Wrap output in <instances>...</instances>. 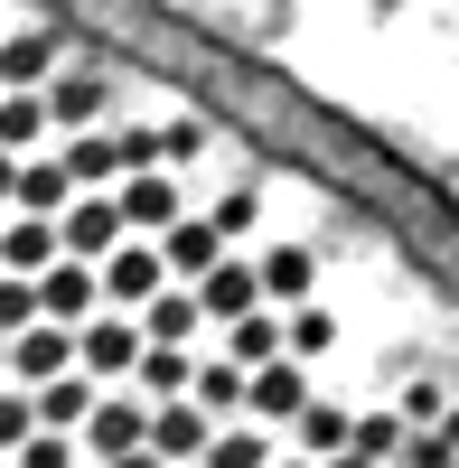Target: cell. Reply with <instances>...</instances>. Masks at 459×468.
I'll list each match as a JSON object with an SVG mask.
<instances>
[{
    "mask_svg": "<svg viewBox=\"0 0 459 468\" xmlns=\"http://www.w3.org/2000/svg\"><path fill=\"white\" fill-rule=\"evenodd\" d=\"M112 216H123V234H132V244H160V234L187 216V207H178V178H169V169L123 178V187H112Z\"/></svg>",
    "mask_w": 459,
    "mask_h": 468,
    "instance_id": "obj_3",
    "label": "cell"
},
{
    "mask_svg": "<svg viewBox=\"0 0 459 468\" xmlns=\"http://www.w3.org/2000/svg\"><path fill=\"white\" fill-rule=\"evenodd\" d=\"M66 66V28H0V94H37Z\"/></svg>",
    "mask_w": 459,
    "mask_h": 468,
    "instance_id": "obj_9",
    "label": "cell"
},
{
    "mask_svg": "<svg viewBox=\"0 0 459 468\" xmlns=\"http://www.w3.org/2000/svg\"><path fill=\"white\" fill-rule=\"evenodd\" d=\"M197 468H272V441H262V431H244V421H225V431L197 450Z\"/></svg>",
    "mask_w": 459,
    "mask_h": 468,
    "instance_id": "obj_23",
    "label": "cell"
},
{
    "mask_svg": "<svg viewBox=\"0 0 459 468\" xmlns=\"http://www.w3.org/2000/svg\"><path fill=\"white\" fill-rule=\"evenodd\" d=\"M10 468H85V459H75V441H48V431H28V441L10 450Z\"/></svg>",
    "mask_w": 459,
    "mask_h": 468,
    "instance_id": "obj_26",
    "label": "cell"
},
{
    "mask_svg": "<svg viewBox=\"0 0 459 468\" xmlns=\"http://www.w3.org/2000/svg\"><path fill=\"white\" fill-rule=\"evenodd\" d=\"M48 262H57V234H48V225H28V216L0 225V271H10V282H37Z\"/></svg>",
    "mask_w": 459,
    "mask_h": 468,
    "instance_id": "obj_19",
    "label": "cell"
},
{
    "mask_svg": "<svg viewBox=\"0 0 459 468\" xmlns=\"http://www.w3.org/2000/svg\"><path fill=\"white\" fill-rule=\"evenodd\" d=\"M187 300H197V319H216V328H235L244 309H262V300H253V262H235V253H225V262L207 271V282H187Z\"/></svg>",
    "mask_w": 459,
    "mask_h": 468,
    "instance_id": "obj_12",
    "label": "cell"
},
{
    "mask_svg": "<svg viewBox=\"0 0 459 468\" xmlns=\"http://www.w3.org/2000/svg\"><path fill=\"white\" fill-rule=\"evenodd\" d=\"M225 366H235V375L282 366V319H272V309H244V319L225 328Z\"/></svg>",
    "mask_w": 459,
    "mask_h": 468,
    "instance_id": "obj_16",
    "label": "cell"
},
{
    "mask_svg": "<svg viewBox=\"0 0 459 468\" xmlns=\"http://www.w3.org/2000/svg\"><path fill=\"white\" fill-rule=\"evenodd\" d=\"M394 450H403V421H394V403L347 412V459H366V468H394Z\"/></svg>",
    "mask_w": 459,
    "mask_h": 468,
    "instance_id": "obj_21",
    "label": "cell"
},
{
    "mask_svg": "<svg viewBox=\"0 0 459 468\" xmlns=\"http://www.w3.org/2000/svg\"><path fill=\"white\" fill-rule=\"evenodd\" d=\"M207 441H216V421H207L197 403H160V412H150V441H141V450L169 468V459H197Z\"/></svg>",
    "mask_w": 459,
    "mask_h": 468,
    "instance_id": "obj_14",
    "label": "cell"
},
{
    "mask_svg": "<svg viewBox=\"0 0 459 468\" xmlns=\"http://www.w3.org/2000/svg\"><path fill=\"white\" fill-rule=\"evenodd\" d=\"M132 356H141V328H132V319H112V309H94V319L75 328V375H85L94 394H103L112 375H132Z\"/></svg>",
    "mask_w": 459,
    "mask_h": 468,
    "instance_id": "obj_7",
    "label": "cell"
},
{
    "mask_svg": "<svg viewBox=\"0 0 459 468\" xmlns=\"http://www.w3.org/2000/svg\"><path fill=\"white\" fill-rule=\"evenodd\" d=\"M253 300L272 309V319H282V309H310L319 300V253L310 244H272V253L253 262Z\"/></svg>",
    "mask_w": 459,
    "mask_h": 468,
    "instance_id": "obj_6",
    "label": "cell"
},
{
    "mask_svg": "<svg viewBox=\"0 0 459 468\" xmlns=\"http://www.w3.org/2000/svg\"><path fill=\"white\" fill-rule=\"evenodd\" d=\"M0 384H10V375H0Z\"/></svg>",
    "mask_w": 459,
    "mask_h": 468,
    "instance_id": "obj_32",
    "label": "cell"
},
{
    "mask_svg": "<svg viewBox=\"0 0 459 468\" xmlns=\"http://www.w3.org/2000/svg\"><path fill=\"white\" fill-rule=\"evenodd\" d=\"M187 403H197V412L216 421V431H225V421H244V375L225 366V356H207L197 375H187Z\"/></svg>",
    "mask_w": 459,
    "mask_h": 468,
    "instance_id": "obj_18",
    "label": "cell"
},
{
    "mask_svg": "<svg viewBox=\"0 0 459 468\" xmlns=\"http://www.w3.org/2000/svg\"><path fill=\"white\" fill-rule=\"evenodd\" d=\"M66 197H75V187H66V169L48 160V150H28V160L10 169V207H19L28 225H57V216H66Z\"/></svg>",
    "mask_w": 459,
    "mask_h": 468,
    "instance_id": "obj_11",
    "label": "cell"
},
{
    "mask_svg": "<svg viewBox=\"0 0 459 468\" xmlns=\"http://www.w3.org/2000/svg\"><path fill=\"white\" fill-rule=\"evenodd\" d=\"M37 141H48V112H37V94H0V160H28Z\"/></svg>",
    "mask_w": 459,
    "mask_h": 468,
    "instance_id": "obj_22",
    "label": "cell"
},
{
    "mask_svg": "<svg viewBox=\"0 0 459 468\" xmlns=\"http://www.w3.org/2000/svg\"><path fill=\"white\" fill-rule=\"evenodd\" d=\"M19 328H37V300H28V282H10V271H0V346H10Z\"/></svg>",
    "mask_w": 459,
    "mask_h": 468,
    "instance_id": "obj_27",
    "label": "cell"
},
{
    "mask_svg": "<svg viewBox=\"0 0 459 468\" xmlns=\"http://www.w3.org/2000/svg\"><path fill=\"white\" fill-rule=\"evenodd\" d=\"M150 253H160V282H207V271L225 262V244H216V225H207V216H178Z\"/></svg>",
    "mask_w": 459,
    "mask_h": 468,
    "instance_id": "obj_10",
    "label": "cell"
},
{
    "mask_svg": "<svg viewBox=\"0 0 459 468\" xmlns=\"http://www.w3.org/2000/svg\"><path fill=\"white\" fill-rule=\"evenodd\" d=\"M319 468H366V459H347V450H337V459H319Z\"/></svg>",
    "mask_w": 459,
    "mask_h": 468,
    "instance_id": "obj_30",
    "label": "cell"
},
{
    "mask_svg": "<svg viewBox=\"0 0 459 468\" xmlns=\"http://www.w3.org/2000/svg\"><path fill=\"white\" fill-rule=\"evenodd\" d=\"M132 328H141V346H178V356H187L207 319H197V300H187V291H160L150 309H132Z\"/></svg>",
    "mask_w": 459,
    "mask_h": 468,
    "instance_id": "obj_15",
    "label": "cell"
},
{
    "mask_svg": "<svg viewBox=\"0 0 459 468\" xmlns=\"http://www.w3.org/2000/svg\"><path fill=\"white\" fill-rule=\"evenodd\" d=\"M310 412V375L300 366H262V375H244V431H291V421Z\"/></svg>",
    "mask_w": 459,
    "mask_h": 468,
    "instance_id": "obj_5",
    "label": "cell"
},
{
    "mask_svg": "<svg viewBox=\"0 0 459 468\" xmlns=\"http://www.w3.org/2000/svg\"><path fill=\"white\" fill-rule=\"evenodd\" d=\"M394 468H459V431H403Z\"/></svg>",
    "mask_w": 459,
    "mask_h": 468,
    "instance_id": "obj_25",
    "label": "cell"
},
{
    "mask_svg": "<svg viewBox=\"0 0 459 468\" xmlns=\"http://www.w3.org/2000/svg\"><path fill=\"white\" fill-rule=\"evenodd\" d=\"M112 468H160V459H150V450H132V459H112Z\"/></svg>",
    "mask_w": 459,
    "mask_h": 468,
    "instance_id": "obj_29",
    "label": "cell"
},
{
    "mask_svg": "<svg viewBox=\"0 0 459 468\" xmlns=\"http://www.w3.org/2000/svg\"><path fill=\"white\" fill-rule=\"evenodd\" d=\"M48 234H57V262H85V271H94L112 244H132L123 216H112V197H66V216H57Z\"/></svg>",
    "mask_w": 459,
    "mask_h": 468,
    "instance_id": "obj_4",
    "label": "cell"
},
{
    "mask_svg": "<svg viewBox=\"0 0 459 468\" xmlns=\"http://www.w3.org/2000/svg\"><path fill=\"white\" fill-rule=\"evenodd\" d=\"M37 112H48V132H103V112H112V75H94V66H57L48 85H37Z\"/></svg>",
    "mask_w": 459,
    "mask_h": 468,
    "instance_id": "obj_1",
    "label": "cell"
},
{
    "mask_svg": "<svg viewBox=\"0 0 459 468\" xmlns=\"http://www.w3.org/2000/svg\"><path fill=\"white\" fill-rule=\"evenodd\" d=\"M169 282H160V253L150 244H112L103 262H94V300L112 309V319H132V309H150Z\"/></svg>",
    "mask_w": 459,
    "mask_h": 468,
    "instance_id": "obj_2",
    "label": "cell"
},
{
    "mask_svg": "<svg viewBox=\"0 0 459 468\" xmlns=\"http://www.w3.org/2000/svg\"><path fill=\"white\" fill-rule=\"evenodd\" d=\"M272 468H310V459H291V450H272Z\"/></svg>",
    "mask_w": 459,
    "mask_h": 468,
    "instance_id": "obj_31",
    "label": "cell"
},
{
    "mask_svg": "<svg viewBox=\"0 0 459 468\" xmlns=\"http://www.w3.org/2000/svg\"><path fill=\"white\" fill-rule=\"evenodd\" d=\"M328 346H337V319H328L319 300H310V309H282V366H300V375H310Z\"/></svg>",
    "mask_w": 459,
    "mask_h": 468,
    "instance_id": "obj_17",
    "label": "cell"
},
{
    "mask_svg": "<svg viewBox=\"0 0 459 468\" xmlns=\"http://www.w3.org/2000/svg\"><path fill=\"white\" fill-rule=\"evenodd\" d=\"M197 150H207V122H169V132H160V169L197 160Z\"/></svg>",
    "mask_w": 459,
    "mask_h": 468,
    "instance_id": "obj_28",
    "label": "cell"
},
{
    "mask_svg": "<svg viewBox=\"0 0 459 468\" xmlns=\"http://www.w3.org/2000/svg\"><path fill=\"white\" fill-rule=\"evenodd\" d=\"M28 300H37V328H66V337H75V328H85L94 309H103V300H94V271H85V262H48V271L28 282Z\"/></svg>",
    "mask_w": 459,
    "mask_h": 468,
    "instance_id": "obj_8",
    "label": "cell"
},
{
    "mask_svg": "<svg viewBox=\"0 0 459 468\" xmlns=\"http://www.w3.org/2000/svg\"><path fill=\"white\" fill-rule=\"evenodd\" d=\"M207 225H216V244L235 253V234H253V225H262V187H225V197L207 207Z\"/></svg>",
    "mask_w": 459,
    "mask_h": 468,
    "instance_id": "obj_24",
    "label": "cell"
},
{
    "mask_svg": "<svg viewBox=\"0 0 459 468\" xmlns=\"http://www.w3.org/2000/svg\"><path fill=\"white\" fill-rule=\"evenodd\" d=\"M187 375H197V356H178V346H141V356H132V403L141 412L187 403Z\"/></svg>",
    "mask_w": 459,
    "mask_h": 468,
    "instance_id": "obj_13",
    "label": "cell"
},
{
    "mask_svg": "<svg viewBox=\"0 0 459 468\" xmlns=\"http://www.w3.org/2000/svg\"><path fill=\"white\" fill-rule=\"evenodd\" d=\"M337 450H347V412L310 394V412L291 421V459H310V468H319V459H337Z\"/></svg>",
    "mask_w": 459,
    "mask_h": 468,
    "instance_id": "obj_20",
    "label": "cell"
}]
</instances>
